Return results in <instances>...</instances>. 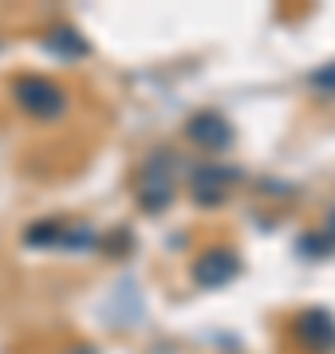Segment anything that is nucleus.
Instances as JSON below:
<instances>
[{
    "label": "nucleus",
    "mask_w": 335,
    "mask_h": 354,
    "mask_svg": "<svg viewBox=\"0 0 335 354\" xmlns=\"http://www.w3.org/2000/svg\"><path fill=\"white\" fill-rule=\"evenodd\" d=\"M142 213H166L174 197H178V153L174 150H154L146 158V165L138 169L134 181Z\"/></svg>",
    "instance_id": "nucleus-1"
},
{
    "label": "nucleus",
    "mask_w": 335,
    "mask_h": 354,
    "mask_svg": "<svg viewBox=\"0 0 335 354\" xmlns=\"http://www.w3.org/2000/svg\"><path fill=\"white\" fill-rule=\"evenodd\" d=\"M12 95L20 102V111L32 118H44V122H52L67 111V91L44 75H20L12 83Z\"/></svg>",
    "instance_id": "nucleus-2"
},
{
    "label": "nucleus",
    "mask_w": 335,
    "mask_h": 354,
    "mask_svg": "<svg viewBox=\"0 0 335 354\" xmlns=\"http://www.w3.org/2000/svg\"><path fill=\"white\" fill-rule=\"evenodd\" d=\"M233 181H241V169H233V165H221V162L194 165L190 169V197L201 209H217V205H225Z\"/></svg>",
    "instance_id": "nucleus-3"
},
{
    "label": "nucleus",
    "mask_w": 335,
    "mask_h": 354,
    "mask_svg": "<svg viewBox=\"0 0 335 354\" xmlns=\"http://www.w3.org/2000/svg\"><path fill=\"white\" fill-rule=\"evenodd\" d=\"M241 276V256L233 248H209L194 260V283L206 291H217Z\"/></svg>",
    "instance_id": "nucleus-4"
},
{
    "label": "nucleus",
    "mask_w": 335,
    "mask_h": 354,
    "mask_svg": "<svg viewBox=\"0 0 335 354\" xmlns=\"http://www.w3.org/2000/svg\"><path fill=\"white\" fill-rule=\"evenodd\" d=\"M185 138L194 142V146H201V150L209 153H225L233 146V127L229 118L217 111H197L190 122H185Z\"/></svg>",
    "instance_id": "nucleus-5"
},
{
    "label": "nucleus",
    "mask_w": 335,
    "mask_h": 354,
    "mask_svg": "<svg viewBox=\"0 0 335 354\" xmlns=\"http://www.w3.org/2000/svg\"><path fill=\"white\" fill-rule=\"evenodd\" d=\"M296 339L316 354H327L335 351V319L332 311H323V307H311V311H300L296 319Z\"/></svg>",
    "instance_id": "nucleus-6"
},
{
    "label": "nucleus",
    "mask_w": 335,
    "mask_h": 354,
    "mask_svg": "<svg viewBox=\"0 0 335 354\" xmlns=\"http://www.w3.org/2000/svg\"><path fill=\"white\" fill-rule=\"evenodd\" d=\"M44 48L52 51V55H60V59H83V55L91 51V44L79 36L71 24H60V28H52V32L44 36Z\"/></svg>",
    "instance_id": "nucleus-7"
},
{
    "label": "nucleus",
    "mask_w": 335,
    "mask_h": 354,
    "mask_svg": "<svg viewBox=\"0 0 335 354\" xmlns=\"http://www.w3.org/2000/svg\"><path fill=\"white\" fill-rule=\"evenodd\" d=\"M28 244H67V225L60 221H39L36 228H28L24 232Z\"/></svg>",
    "instance_id": "nucleus-8"
},
{
    "label": "nucleus",
    "mask_w": 335,
    "mask_h": 354,
    "mask_svg": "<svg viewBox=\"0 0 335 354\" xmlns=\"http://www.w3.org/2000/svg\"><path fill=\"white\" fill-rule=\"evenodd\" d=\"M300 256H304V260H327V256H332V248H327V241H323L320 232H316V236H300Z\"/></svg>",
    "instance_id": "nucleus-9"
},
{
    "label": "nucleus",
    "mask_w": 335,
    "mask_h": 354,
    "mask_svg": "<svg viewBox=\"0 0 335 354\" xmlns=\"http://www.w3.org/2000/svg\"><path fill=\"white\" fill-rule=\"evenodd\" d=\"M311 87H323V91H335V64L320 67L316 75H311Z\"/></svg>",
    "instance_id": "nucleus-10"
},
{
    "label": "nucleus",
    "mask_w": 335,
    "mask_h": 354,
    "mask_svg": "<svg viewBox=\"0 0 335 354\" xmlns=\"http://www.w3.org/2000/svg\"><path fill=\"white\" fill-rule=\"evenodd\" d=\"M320 236H323V241H327V248H332V252H335V209H332V213H327V225H323V232H320Z\"/></svg>",
    "instance_id": "nucleus-11"
}]
</instances>
